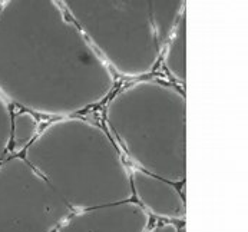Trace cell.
<instances>
[{"mask_svg":"<svg viewBox=\"0 0 248 232\" xmlns=\"http://www.w3.org/2000/svg\"><path fill=\"white\" fill-rule=\"evenodd\" d=\"M145 232H184L182 224H174V222H156L151 224Z\"/></svg>","mask_w":248,"mask_h":232,"instance_id":"obj_11","label":"cell"},{"mask_svg":"<svg viewBox=\"0 0 248 232\" xmlns=\"http://www.w3.org/2000/svg\"><path fill=\"white\" fill-rule=\"evenodd\" d=\"M40 129L39 116L28 110L15 109L10 131V156H22Z\"/></svg>","mask_w":248,"mask_h":232,"instance_id":"obj_9","label":"cell"},{"mask_svg":"<svg viewBox=\"0 0 248 232\" xmlns=\"http://www.w3.org/2000/svg\"><path fill=\"white\" fill-rule=\"evenodd\" d=\"M22 156L71 211L132 201L121 149L102 125L80 115L49 121Z\"/></svg>","mask_w":248,"mask_h":232,"instance_id":"obj_2","label":"cell"},{"mask_svg":"<svg viewBox=\"0 0 248 232\" xmlns=\"http://www.w3.org/2000/svg\"><path fill=\"white\" fill-rule=\"evenodd\" d=\"M68 16L118 77L138 80L156 69L162 42L152 0H62Z\"/></svg>","mask_w":248,"mask_h":232,"instance_id":"obj_4","label":"cell"},{"mask_svg":"<svg viewBox=\"0 0 248 232\" xmlns=\"http://www.w3.org/2000/svg\"><path fill=\"white\" fill-rule=\"evenodd\" d=\"M71 212L23 156L0 164V232H56Z\"/></svg>","mask_w":248,"mask_h":232,"instance_id":"obj_5","label":"cell"},{"mask_svg":"<svg viewBox=\"0 0 248 232\" xmlns=\"http://www.w3.org/2000/svg\"><path fill=\"white\" fill-rule=\"evenodd\" d=\"M132 201L161 222L184 224L185 198L179 185L131 166Z\"/></svg>","mask_w":248,"mask_h":232,"instance_id":"obj_7","label":"cell"},{"mask_svg":"<svg viewBox=\"0 0 248 232\" xmlns=\"http://www.w3.org/2000/svg\"><path fill=\"white\" fill-rule=\"evenodd\" d=\"M185 108L182 86L143 77L121 86L105 100L104 128L128 165L182 185Z\"/></svg>","mask_w":248,"mask_h":232,"instance_id":"obj_3","label":"cell"},{"mask_svg":"<svg viewBox=\"0 0 248 232\" xmlns=\"http://www.w3.org/2000/svg\"><path fill=\"white\" fill-rule=\"evenodd\" d=\"M159 62L175 85L182 86L185 82V16L165 43Z\"/></svg>","mask_w":248,"mask_h":232,"instance_id":"obj_8","label":"cell"},{"mask_svg":"<svg viewBox=\"0 0 248 232\" xmlns=\"http://www.w3.org/2000/svg\"><path fill=\"white\" fill-rule=\"evenodd\" d=\"M116 76L56 0H3L0 95L13 109L50 121L96 108Z\"/></svg>","mask_w":248,"mask_h":232,"instance_id":"obj_1","label":"cell"},{"mask_svg":"<svg viewBox=\"0 0 248 232\" xmlns=\"http://www.w3.org/2000/svg\"><path fill=\"white\" fill-rule=\"evenodd\" d=\"M149 215L135 201L72 211L56 232H145Z\"/></svg>","mask_w":248,"mask_h":232,"instance_id":"obj_6","label":"cell"},{"mask_svg":"<svg viewBox=\"0 0 248 232\" xmlns=\"http://www.w3.org/2000/svg\"><path fill=\"white\" fill-rule=\"evenodd\" d=\"M1 3H3V1H1V0H0V6H1Z\"/></svg>","mask_w":248,"mask_h":232,"instance_id":"obj_12","label":"cell"},{"mask_svg":"<svg viewBox=\"0 0 248 232\" xmlns=\"http://www.w3.org/2000/svg\"><path fill=\"white\" fill-rule=\"evenodd\" d=\"M13 108L0 95V164L10 156V131Z\"/></svg>","mask_w":248,"mask_h":232,"instance_id":"obj_10","label":"cell"}]
</instances>
